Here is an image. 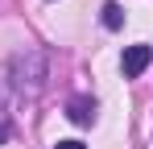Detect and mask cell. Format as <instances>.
<instances>
[{
	"instance_id": "cell-1",
	"label": "cell",
	"mask_w": 153,
	"mask_h": 149,
	"mask_svg": "<svg viewBox=\"0 0 153 149\" xmlns=\"http://www.w3.org/2000/svg\"><path fill=\"white\" fill-rule=\"evenodd\" d=\"M46 79H50V54L42 46L21 50L13 62H8V91L21 99H37L46 91Z\"/></svg>"
},
{
	"instance_id": "cell-5",
	"label": "cell",
	"mask_w": 153,
	"mask_h": 149,
	"mask_svg": "<svg viewBox=\"0 0 153 149\" xmlns=\"http://www.w3.org/2000/svg\"><path fill=\"white\" fill-rule=\"evenodd\" d=\"M13 137V116H8V104H4V95H0V145Z\"/></svg>"
},
{
	"instance_id": "cell-3",
	"label": "cell",
	"mask_w": 153,
	"mask_h": 149,
	"mask_svg": "<svg viewBox=\"0 0 153 149\" xmlns=\"http://www.w3.org/2000/svg\"><path fill=\"white\" fill-rule=\"evenodd\" d=\"M66 116H71L75 124H95V116H100L95 95H71L66 99Z\"/></svg>"
},
{
	"instance_id": "cell-4",
	"label": "cell",
	"mask_w": 153,
	"mask_h": 149,
	"mask_svg": "<svg viewBox=\"0 0 153 149\" xmlns=\"http://www.w3.org/2000/svg\"><path fill=\"white\" fill-rule=\"evenodd\" d=\"M100 21H103V29H120V25H124V8H120L116 0H108L100 8Z\"/></svg>"
},
{
	"instance_id": "cell-6",
	"label": "cell",
	"mask_w": 153,
	"mask_h": 149,
	"mask_svg": "<svg viewBox=\"0 0 153 149\" xmlns=\"http://www.w3.org/2000/svg\"><path fill=\"white\" fill-rule=\"evenodd\" d=\"M54 149H87V145H83V141H58Z\"/></svg>"
},
{
	"instance_id": "cell-2",
	"label": "cell",
	"mask_w": 153,
	"mask_h": 149,
	"mask_svg": "<svg viewBox=\"0 0 153 149\" xmlns=\"http://www.w3.org/2000/svg\"><path fill=\"white\" fill-rule=\"evenodd\" d=\"M153 62V46H145V42H137V46L124 50V58H120V71H124V79H137V74L145 71Z\"/></svg>"
}]
</instances>
